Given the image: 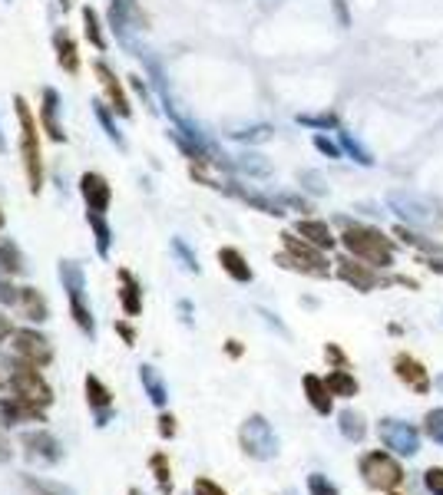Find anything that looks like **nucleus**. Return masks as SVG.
Listing matches in <instances>:
<instances>
[{"label": "nucleus", "mask_w": 443, "mask_h": 495, "mask_svg": "<svg viewBox=\"0 0 443 495\" xmlns=\"http://www.w3.org/2000/svg\"><path fill=\"white\" fill-rule=\"evenodd\" d=\"M0 386H4V377H0Z\"/></svg>", "instance_id": "49"}, {"label": "nucleus", "mask_w": 443, "mask_h": 495, "mask_svg": "<svg viewBox=\"0 0 443 495\" xmlns=\"http://www.w3.org/2000/svg\"><path fill=\"white\" fill-rule=\"evenodd\" d=\"M11 350H13V360L30 363V367H40V370L53 360L50 340H47L43 334H37V331H13Z\"/></svg>", "instance_id": "7"}, {"label": "nucleus", "mask_w": 443, "mask_h": 495, "mask_svg": "<svg viewBox=\"0 0 443 495\" xmlns=\"http://www.w3.org/2000/svg\"><path fill=\"white\" fill-rule=\"evenodd\" d=\"M27 485H30V489H34L37 495H76L70 485L47 483V479H34V476H27Z\"/></svg>", "instance_id": "30"}, {"label": "nucleus", "mask_w": 443, "mask_h": 495, "mask_svg": "<svg viewBox=\"0 0 443 495\" xmlns=\"http://www.w3.org/2000/svg\"><path fill=\"white\" fill-rule=\"evenodd\" d=\"M11 337H13L11 317H0V344H11Z\"/></svg>", "instance_id": "42"}, {"label": "nucleus", "mask_w": 443, "mask_h": 495, "mask_svg": "<svg viewBox=\"0 0 443 495\" xmlns=\"http://www.w3.org/2000/svg\"><path fill=\"white\" fill-rule=\"evenodd\" d=\"M140 380H142V390H146V396L152 400V407H159L163 409L165 403H169V390H165V384H163V377L156 373V367H140Z\"/></svg>", "instance_id": "21"}, {"label": "nucleus", "mask_w": 443, "mask_h": 495, "mask_svg": "<svg viewBox=\"0 0 443 495\" xmlns=\"http://www.w3.org/2000/svg\"><path fill=\"white\" fill-rule=\"evenodd\" d=\"M393 373H397V380L404 386H410L414 393H427V390H431V377L424 370V363L414 360L410 354H397V357H393Z\"/></svg>", "instance_id": "14"}, {"label": "nucleus", "mask_w": 443, "mask_h": 495, "mask_svg": "<svg viewBox=\"0 0 443 495\" xmlns=\"http://www.w3.org/2000/svg\"><path fill=\"white\" fill-rule=\"evenodd\" d=\"M20 423H47V409L27 403L20 396L0 400V430H11V426H20Z\"/></svg>", "instance_id": "12"}, {"label": "nucleus", "mask_w": 443, "mask_h": 495, "mask_svg": "<svg viewBox=\"0 0 443 495\" xmlns=\"http://www.w3.org/2000/svg\"><path fill=\"white\" fill-rule=\"evenodd\" d=\"M338 278H341L344 285L355 287V291H361V294H368V291H374V287L380 285L378 268H370V264H364V261H357V258L338 261Z\"/></svg>", "instance_id": "13"}, {"label": "nucleus", "mask_w": 443, "mask_h": 495, "mask_svg": "<svg viewBox=\"0 0 443 495\" xmlns=\"http://www.w3.org/2000/svg\"><path fill=\"white\" fill-rule=\"evenodd\" d=\"M176 433H179L176 416H172V413H163V416H159V436H163V439H172Z\"/></svg>", "instance_id": "40"}, {"label": "nucleus", "mask_w": 443, "mask_h": 495, "mask_svg": "<svg viewBox=\"0 0 443 495\" xmlns=\"http://www.w3.org/2000/svg\"><path fill=\"white\" fill-rule=\"evenodd\" d=\"M302 386H304V396H308V403L315 409L317 416H328L331 409H334V396H331L328 384L315 377V373H304L302 377Z\"/></svg>", "instance_id": "16"}, {"label": "nucleus", "mask_w": 443, "mask_h": 495, "mask_svg": "<svg viewBox=\"0 0 443 495\" xmlns=\"http://www.w3.org/2000/svg\"><path fill=\"white\" fill-rule=\"evenodd\" d=\"M116 331H119V334H123V340H126L129 346L136 344V331H133V327H129V324H116Z\"/></svg>", "instance_id": "43"}, {"label": "nucleus", "mask_w": 443, "mask_h": 495, "mask_svg": "<svg viewBox=\"0 0 443 495\" xmlns=\"http://www.w3.org/2000/svg\"><path fill=\"white\" fill-rule=\"evenodd\" d=\"M384 495H397V492H384Z\"/></svg>", "instance_id": "48"}, {"label": "nucleus", "mask_w": 443, "mask_h": 495, "mask_svg": "<svg viewBox=\"0 0 443 495\" xmlns=\"http://www.w3.org/2000/svg\"><path fill=\"white\" fill-rule=\"evenodd\" d=\"M0 228H4V211H0Z\"/></svg>", "instance_id": "47"}, {"label": "nucleus", "mask_w": 443, "mask_h": 495, "mask_svg": "<svg viewBox=\"0 0 443 495\" xmlns=\"http://www.w3.org/2000/svg\"><path fill=\"white\" fill-rule=\"evenodd\" d=\"M361 476H364V483L370 489H378V492H393L397 485L404 483V469H401V462L391 456V453H368V456L361 459Z\"/></svg>", "instance_id": "6"}, {"label": "nucleus", "mask_w": 443, "mask_h": 495, "mask_svg": "<svg viewBox=\"0 0 443 495\" xmlns=\"http://www.w3.org/2000/svg\"><path fill=\"white\" fill-rule=\"evenodd\" d=\"M57 53H60V66H66L70 73H76V70H80V60H76V47H73V40L66 37V34H60V37H57Z\"/></svg>", "instance_id": "29"}, {"label": "nucleus", "mask_w": 443, "mask_h": 495, "mask_svg": "<svg viewBox=\"0 0 443 495\" xmlns=\"http://www.w3.org/2000/svg\"><path fill=\"white\" fill-rule=\"evenodd\" d=\"M239 446L245 456L258 459V462H268V459L279 456V436L271 430V423H268L265 416H258V413L241 423Z\"/></svg>", "instance_id": "3"}, {"label": "nucleus", "mask_w": 443, "mask_h": 495, "mask_svg": "<svg viewBox=\"0 0 443 495\" xmlns=\"http://www.w3.org/2000/svg\"><path fill=\"white\" fill-rule=\"evenodd\" d=\"M17 308H20V314H24L27 321L34 324H43L50 317V304H47V297L40 294L37 287H20L17 291Z\"/></svg>", "instance_id": "17"}, {"label": "nucleus", "mask_w": 443, "mask_h": 495, "mask_svg": "<svg viewBox=\"0 0 443 495\" xmlns=\"http://www.w3.org/2000/svg\"><path fill=\"white\" fill-rule=\"evenodd\" d=\"M281 251L279 264L281 268H292V271H302V274H311V278H328L331 268H328V258L321 255V248H315L311 241H304L302 235H292V232H285L281 235Z\"/></svg>", "instance_id": "2"}, {"label": "nucleus", "mask_w": 443, "mask_h": 495, "mask_svg": "<svg viewBox=\"0 0 443 495\" xmlns=\"http://www.w3.org/2000/svg\"><path fill=\"white\" fill-rule=\"evenodd\" d=\"M24 449L27 456L34 459V462H47V466H53V462H60L64 459V446H60V439L53 433H47V430H30V433H24Z\"/></svg>", "instance_id": "11"}, {"label": "nucleus", "mask_w": 443, "mask_h": 495, "mask_svg": "<svg viewBox=\"0 0 443 495\" xmlns=\"http://www.w3.org/2000/svg\"><path fill=\"white\" fill-rule=\"evenodd\" d=\"M24 268L20 264V255H17V248H11V245H0V271H11V274H17Z\"/></svg>", "instance_id": "33"}, {"label": "nucleus", "mask_w": 443, "mask_h": 495, "mask_svg": "<svg viewBox=\"0 0 443 495\" xmlns=\"http://www.w3.org/2000/svg\"><path fill=\"white\" fill-rule=\"evenodd\" d=\"M378 433H380V439H384V446H387L391 453H397V456H417L420 453V436L410 423L380 420Z\"/></svg>", "instance_id": "8"}, {"label": "nucleus", "mask_w": 443, "mask_h": 495, "mask_svg": "<svg viewBox=\"0 0 443 495\" xmlns=\"http://www.w3.org/2000/svg\"><path fill=\"white\" fill-rule=\"evenodd\" d=\"M218 264H222V271H225L232 281H239V285H248L255 278L252 268H248V261L241 258V251H235V248H222V251H218Z\"/></svg>", "instance_id": "19"}, {"label": "nucleus", "mask_w": 443, "mask_h": 495, "mask_svg": "<svg viewBox=\"0 0 443 495\" xmlns=\"http://www.w3.org/2000/svg\"><path fill=\"white\" fill-rule=\"evenodd\" d=\"M325 357H328V363L334 367V370H348V357H344V350L338 344L325 346Z\"/></svg>", "instance_id": "38"}, {"label": "nucleus", "mask_w": 443, "mask_h": 495, "mask_svg": "<svg viewBox=\"0 0 443 495\" xmlns=\"http://www.w3.org/2000/svg\"><path fill=\"white\" fill-rule=\"evenodd\" d=\"M225 350L232 354V357H241V346H239V340H228L225 344Z\"/></svg>", "instance_id": "45"}, {"label": "nucleus", "mask_w": 443, "mask_h": 495, "mask_svg": "<svg viewBox=\"0 0 443 495\" xmlns=\"http://www.w3.org/2000/svg\"><path fill=\"white\" fill-rule=\"evenodd\" d=\"M60 278H64V285L70 287V308H73V321L80 324V331H83V334L93 337L96 324H93V314H89V308L83 304V278H80V271H76L73 264H64V268H60Z\"/></svg>", "instance_id": "10"}, {"label": "nucleus", "mask_w": 443, "mask_h": 495, "mask_svg": "<svg viewBox=\"0 0 443 495\" xmlns=\"http://www.w3.org/2000/svg\"><path fill=\"white\" fill-rule=\"evenodd\" d=\"M338 426H341V436L348 443H361L368 436V426H364V416L355 413V409H341L338 413Z\"/></svg>", "instance_id": "24"}, {"label": "nucleus", "mask_w": 443, "mask_h": 495, "mask_svg": "<svg viewBox=\"0 0 443 495\" xmlns=\"http://www.w3.org/2000/svg\"><path fill=\"white\" fill-rule=\"evenodd\" d=\"M424 485H427V492H431V495H443V469H440V466L427 469V476H424Z\"/></svg>", "instance_id": "36"}, {"label": "nucleus", "mask_w": 443, "mask_h": 495, "mask_svg": "<svg viewBox=\"0 0 443 495\" xmlns=\"http://www.w3.org/2000/svg\"><path fill=\"white\" fill-rule=\"evenodd\" d=\"M192 495H228L225 489L218 483H212V479H205V476H199L195 483H192Z\"/></svg>", "instance_id": "34"}, {"label": "nucleus", "mask_w": 443, "mask_h": 495, "mask_svg": "<svg viewBox=\"0 0 443 495\" xmlns=\"http://www.w3.org/2000/svg\"><path fill=\"white\" fill-rule=\"evenodd\" d=\"M341 225H344L341 245L348 248L351 258L364 261L370 268H391L393 245L380 228H374V225H355V222H341Z\"/></svg>", "instance_id": "1"}, {"label": "nucleus", "mask_w": 443, "mask_h": 495, "mask_svg": "<svg viewBox=\"0 0 443 495\" xmlns=\"http://www.w3.org/2000/svg\"><path fill=\"white\" fill-rule=\"evenodd\" d=\"M387 205H391V211L401 218V222L414 225V228L431 225V218H433L431 205H427L424 198H414L410 192H387Z\"/></svg>", "instance_id": "9"}, {"label": "nucleus", "mask_w": 443, "mask_h": 495, "mask_svg": "<svg viewBox=\"0 0 443 495\" xmlns=\"http://www.w3.org/2000/svg\"><path fill=\"white\" fill-rule=\"evenodd\" d=\"M119 281H123V291H119V301H123V310L129 317H136L142 310V287L136 285V278L129 271H119Z\"/></svg>", "instance_id": "22"}, {"label": "nucleus", "mask_w": 443, "mask_h": 495, "mask_svg": "<svg viewBox=\"0 0 443 495\" xmlns=\"http://www.w3.org/2000/svg\"><path fill=\"white\" fill-rule=\"evenodd\" d=\"M424 430H427V436H431L433 443L443 446V407L440 409H431V413H427V420H424Z\"/></svg>", "instance_id": "32"}, {"label": "nucleus", "mask_w": 443, "mask_h": 495, "mask_svg": "<svg viewBox=\"0 0 443 495\" xmlns=\"http://www.w3.org/2000/svg\"><path fill=\"white\" fill-rule=\"evenodd\" d=\"M341 148H344V152H348V156H351L355 162H361V165H374V156H370L368 148L361 146V142H357V139L351 136V133H341Z\"/></svg>", "instance_id": "28"}, {"label": "nucleus", "mask_w": 443, "mask_h": 495, "mask_svg": "<svg viewBox=\"0 0 443 495\" xmlns=\"http://www.w3.org/2000/svg\"><path fill=\"white\" fill-rule=\"evenodd\" d=\"M149 469H152V479L159 485V495H172L176 492V485H172V466H169V456L165 453H152L149 456Z\"/></svg>", "instance_id": "23"}, {"label": "nucleus", "mask_w": 443, "mask_h": 495, "mask_svg": "<svg viewBox=\"0 0 443 495\" xmlns=\"http://www.w3.org/2000/svg\"><path fill=\"white\" fill-rule=\"evenodd\" d=\"M11 393L27 400V403H34V407H50L53 403V390L50 384L40 377V367H30V363H20V360H13L11 367Z\"/></svg>", "instance_id": "4"}, {"label": "nucleus", "mask_w": 443, "mask_h": 495, "mask_svg": "<svg viewBox=\"0 0 443 495\" xmlns=\"http://www.w3.org/2000/svg\"><path fill=\"white\" fill-rule=\"evenodd\" d=\"M325 384H328L331 396H341V400L357 396V380L348 370H331L328 377H325Z\"/></svg>", "instance_id": "25"}, {"label": "nucleus", "mask_w": 443, "mask_h": 495, "mask_svg": "<svg viewBox=\"0 0 443 495\" xmlns=\"http://www.w3.org/2000/svg\"><path fill=\"white\" fill-rule=\"evenodd\" d=\"M308 492L311 495H341L338 489H334V483H331L328 476H321V472H311V476H308Z\"/></svg>", "instance_id": "31"}, {"label": "nucleus", "mask_w": 443, "mask_h": 495, "mask_svg": "<svg viewBox=\"0 0 443 495\" xmlns=\"http://www.w3.org/2000/svg\"><path fill=\"white\" fill-rule=\"evenodd\" d=\"M126 495H140V489H129V492Z\"/></svg>", "instance_id": "46"}, {"label": "nucleus", "mask_w": 443, "mask_h": 495, "mask_svg": "<svg viewBox=\"0 0 443 495\" xmlns=\"http://www.w3.org/2000/svg\"><path fill=\"white\" fill-rule=\"evenodd\" d=\"M298 123L317 126V129H338V116H334V112H325V116H302Z\"/></svg>", "instance_id": "35"}, {"label": "nucleus", "mask_w": 443, "mask_h": 495, "mask_svg": "<svg viewBox=\"0 0 443 495\" xmlns=\"http://www.w3.org/2000/svg\"><path fill=\"white\" fill-rule=\"evenodd\" d=\"M83 20H87V37L93 40V47H103V34H100V24H96V13L89 11H83Z\"/></svg>", "instance_id": "37"}, {"label": "nucleus", "mask_w": 443, "mask_h": 495, "mask_svg": "<svg viewBox=\"0 0 443 495\" xmlns=\"http://www.w3.org/2000/svg\"><path fill=\"white\" fill-rule=\"evenodd\" d=\"M424 264H427V268H431L433 274H443V261H440V258H427Z\"/></svg>", "instance_id": "44"}, {"label": "nucleus", "mask_w": 443, "mask_h": 495, "mask_svg": "<svg viewBox=\"0 0 443 495\" xmlns=\"http://www.w3.org/2000/svg\"><path fill=\"white\" fill-rule=\"evenodd\" d=\"M393 235L401 238L404 245L420 248V251H440V245H433V241H427V238H424V235H417V232H414L410 225H397V228H393Z\"/></svg>", "instance_id": "27"}, {"label": "nucleus", "mask_w": 443, "mask_h": 495, "mask_svg": "<svg viewBox=\"0 0 443 495\" xmlns=\"http://www.w3.org/2000/svg\"><path fill=\"white\" fill-rule=\"evenodd\" d=\"M294 232H298L304 241H311L315 248H321V251H331V248L338 245V238H334V232H331V225L317 222V218H302V222L294 225Z\"/></svg>", "instance_id": "18"}, {"label": "nucleus", "mask_w": 443, "mask_h": 495, "mask_svg": "<svg viewBox=\"0 0 443 495\" xmlns=\"http://www.w3.org/2000/svg\"><path fill=\"white\" fill-rule=\"evenodd\" d=\"M87 403L89 409H96V426H110V416H113V393H110V386L103 384L100 377H87Z\"/></svg>", "instance_id": "15"}, {"label": "nucleus", "mask_w": 443, "mask_h": 495, "mask_svg": "<svg viewBox=\"0 0 443 495\" xmlns=\"http://www.w3.org/2000/svg\"><path fill=\"white\" fill-rule=\"evenodd\" d=\"M83 195H87L89 202V211H106V205H110V186H106V179L96 172L83 175Z\"/></svg>", "instance_id": "20"}, {"label": "nucleus", "mask_w": 443, "mask_h": 495, "mask_svg": "<svg viewBox=\"0 0 443 495\" xmlns=\"http://www.w3.org/2000/svg\"><path fill=\"white\" fill-rule=\"evenodd\" d=\"M331 11L338 13V24H341V30H348V27H351V11H348V0H331Z\"/></svg>", "instance_id": "41"}, {"label": "nucleus", "mask_w": 443, "mask_h": 495, "mask_svg": "<svg viewBox=\"0 0 443 495\" xmlns=\"http://www.w3.org/2000/svg\"><path fill=\"white\" fill-rule=\"evenodd\" d=\"M96 73H100V80H103V87H106V93H110V99H113V110H119V116H129V99H126V93H123V87L116 83V76L106 70V66H96Z\"/></svg>", "instance_id": "26"}, {"label": "nucleus", "mask_w": 443, "mask_h": 495, "mask_svg": "<svg viewBox=\"0 0 443 495\" xmlns=\"http://www.w3.org/2000/svg\"><path fill=\"white\" fill-rule=\"evenodd\" d=\"M17 116H20V129H24V169L30 192H40L43 186V162H40V136H37V119L24 99H17Z\"/></svg>", "instance_id": "5"}, {"label": "nucleus", "mask_w": 443, "mask_h": 495, "mask_svg": "<svg viewBox=\"0 0 443 495\" xmlns=\"http://www.w3.org/2000/svg\"><path fill=\"white\" fill-rule=\"evenodd\" d=\"M315 146L321 148L325 156H331V159H341V152H344V148L338 146V142H331L328 136H315Z\"/></svg>", "instance_id": "39"}]
</instances>
